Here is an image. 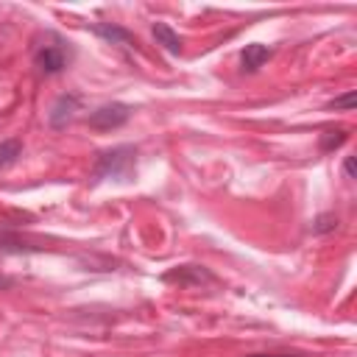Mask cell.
I'll return each instance as SVG.
<instances>
[{
    "mask_svg": "<svg viewBox=\"0 0 357 357\" xmlns=\"http://www.w3.org/2000/svg\"><path fill=\"white\" fill-rule=\"evenodd\" d=\"M128 117H131V106H128V103H103V106H98V109L86 117V123H89V128H95V131H112V128L126 126Z\"/></svg>",
    "mask_w": 357,
    "mask_h": 357,
    "instance_id": "3957f363",
    "label": "cell"
},
{
    "mask_svg": "<svg viewBox=\"0 0 357 357\" xmlns=\"http://www.w3.org/2000/svg\"><path fill=\"white\" fill-rule=\"evenodd\" d=\"M271 47L268 45H259V42H251V45H245L243 47V53H240V64H243V70L245 73H254V70H259L268 59H271Z\"/></svg>",
    "mask_w": 357,
    "mask_h": 357,
    "instance_id": "52a82bcc",
    "label": "cell"
},
{
    "mask_svg": "<svg viewBox=\"0 0 357 357\" xmlns=\"http://www.w3.org/2000/svg\"><path fill=\"white\" fill-rule=\"evenodd\" d=\"M22 156V142L20 139H3L0 142V170L11 167Z\"/></svg>",
    "mask_w": 357,
    "mask_h": 357,
    "instance_id": "9c48e42d",
    "label": "cell"
},
{
    "mask_svg": "<svg viewBox=\"0 0 357 357\" xmlns=\"http://www.w3.org/2000/svg\"><path fill=\"white\" fill-rule=\"evenodd\" d=\"M67 61H70V50L56 36H53L50 45H39L36 53H33V64L39 67L42 75H59L67 67Z\"/></svg>",
    "mask_w": 357,
    "mask_h": 357,
    "instance_id": "7a4b0ae2",
    "label": "cell"
},
{
    "mask_svg": "<svg viewBox=\"0 0 357 357\" xmlns=\"http://www.w3.org/2000/svg\"><path fill=\"white\" fill-rule=\"evenodd\" d=\"M354 103H357V95L349 89V92L337 95L335 100H329V109H335V112H337V109H346V112H349V109H354Z\"/></svg>",
    "mask_w": 357,
    "mask_h": 357,
    "instance_id": "7c38bea8",
    "label": "cell"
},
{
    "mask_svg": "<svg viewBox=\"0 0 357 357\" xmlns=\"http://www.w3.org/2000/svg\"><path fill=\"white\" fill-rule=\"evenodd\" d=\"M92 33L100 36V39H106V42H112V45H126V47H134L137 45V36L128 28L114 25V22H98V25H92Z\"/></svg>",
    "mask_w": 357,
    "mask_h": 357,
    "instance_id": "8992f818",
    "label": "cell"
},
{
    "mask_svg": "<svg viewBox=\"0 0 357 357\" xmlns=\"http://www.w3.org/2000/svg\"><path fill=\"white\" fill-rule=\"evenodd\" d=\"M165 282H173L178 287H201V284H215V273L204 265H178L176 271L165 273Z\"/></svg>",
    "mask_w": 357,
    "mask_h": 357,
    "instance_id": "277c9868",
    "label": "cell"
},
{
    "mask_svg": "<svg viewBox=\"0 0 357 357\" xmlns=\"http://www.w3.org/2000/svg\"><path fill=\"white\" fill-rule=\"evenodd\" d=\"M343 170H346V176H349V178H357V173H354V159H351V156H346Z\"/></svg>",
    "mask_w": 357,
    "mask_h": 357,
    "instance_id": "5bb4252c",
    "label": "cell"
},
{
    "mask_svg": "<svg viewBox=\"0 0 357 357\" xmlns=\"http://www.w3.org/2000/svg\"><path fill=\"white\" fill-rule=\"evenodd\" d=\"M335 229H337V218H335L332 212L318 215V218L312 220V234H326V231H335Z\"/></svg>",
    "mask_w": 357,
    "mask_h": 357,
    "instance_id": "8fae6325",
    "label": "cell"
},
{
    "mask_svg": "<svg viewBox=\"0 0 357 357\" xmlns=\"http://www.w3.org/2000/svg\"><path fill=\"white\" fill-rule=\"evenodd\" d=\"M3 287H11V279H8V276H0V290H3Z\"/></svg>",
    "mask_w": 357,
    "mask_h": 357,
    "instance_id": "9a60e30c",
    "label": "cell"
},
{
    "mask_svg": "<svg viewBox=\"0 0 357 357\" xmlns=\"http://www.w3.org/2000/svg\"><path fill=\"white\" fill-rule=\"evenodd\" d=\"M245 357H307V354H296V351H276V354H245Z\"/></svg>",
    "mask_w": 357,
    "mask_h": 357,
    "instance_id": "4fadbf2b",
    "label": "cell"
},
{
    "mask_svg": "<svg viewBox=\"0 0 357 357\" xmlns=\"http://www.w3.org/2000/svg\"><path fill=\"white\" fill-rule=\"evenodd\" d=\"M81 109V100L75 98V95H59L56 98V103L50 106V112H47V123H50V128H64L73 117H75V112Z\"/></svg>",
    "mask_w": 357,
    "mask_h": 357,
    "instance_id": "5b68a950",
    "label": "cell"
},
{
    "mask_svg": "<svg viewBox=\"0 0 357 357\" xmlns=\"http://www.w3.org/2000/svg\"><path fill=\"white\" fill-rule=\"evenodd\" d=\"M137 165V148L134 145H117L109 151H100L92 165V178H128Z\"/></svg>",
    "mask_w": 357,
    "mask_h": 357,
    "instance_id": "6da1fadb",
    "label": "cell"
},
{
    "mask_svg": "<svg viewBox=\"0 0 357 357\" xmlns=\"http://www.w3.org/2000/svg\"><path fill=\"white\" fill-rule=\"evenodd\" d=\"M349 139V134H346V128H326L324 134H321V139H318V145H321V151L324 153H329V151H335V148H340L343 142Z\"/></svg>",
    "mask_w": 357,
    "mask_h": 357,
    "instance_id": "30bf717a",
    "label": "cell"
},
{
    "mask_svg": "<svg viewBox=\"0 0 357 357\" xmlns=\"http://www.w3.org/2000/svg\"><path fill=\"white\" fill-rule=\"evenodd\" d=\"M153 39H156V45H162L167 53H173V56L181 53V36H178L167 22H156V25H153Z\"/></svg>",
    "mask_w": 357,
    "mask_h": 357,
    "instance_id": "ba28073f",
    "label": "cell"
}]
</instances>
